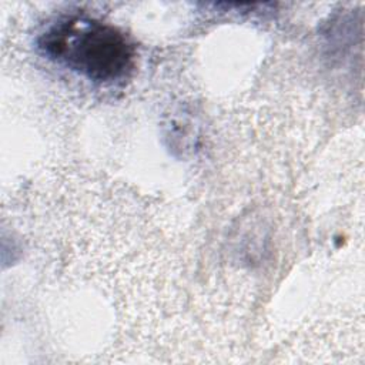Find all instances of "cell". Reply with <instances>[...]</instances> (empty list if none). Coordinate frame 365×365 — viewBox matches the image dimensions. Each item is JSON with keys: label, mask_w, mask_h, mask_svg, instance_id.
Returning <instances> with one entry per match:
<instances>
[{"label": "cell", "mask_w": 365, "mask_h": 365, "mask_svg": "<svg viewBox=\"0 0 365 365\" xmlns=\"http://www.w3.org/2000/svg\"><path fill=\"white\" fill-rule=\"evenodd\" d=\"M38 44L50 58L96 83L123 80L134 67L135 51L125 36L91 19L60 20Z\"/></svg>", "instance_id": "cell-1"}]
</instances>
